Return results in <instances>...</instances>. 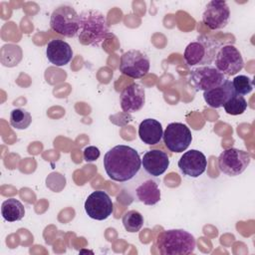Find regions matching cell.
Segmentation results:
<instances>
[{
    "instance_id": "ffe728a7",
    "label": "cell",
    "mask_w": 255,
    "mask_h": 255,
    "mask_svg": "<svg viewBox=\"0 0 255 255\" xmlns=\"http://www.w3.org/2000/svg\"><path fill=\"white\" fill-rule=\"evenodd\" d=\"M1 214L4 220L15 222L21 220L25 215L24 205L16 198H9L1 204Z\"/></svg>"
},
{
    "instance_id": "277c9868",
    "label": "cell",
    "mask_w": 255,
    "mask_h": 255,
    "mask_svg": "<svg viewBox=\"0 0 255 255\" xmlns=\"http://www.w3.org/2000/svg\"><path fill=\"white\" fill-rule=\"evenodd\" d=\"M220 43L207 35H200L195 41L190 42L183 53L185 63L190 66L210 65L220 49Z\"/></svg>"
},
{
    "instance_id": "4fadbf2b",
    "label": "cell",
    "mask_w": 255,
    "mask_h": 255,
    "mask_svg": "<svg viewBox=\"0 0 255 255\" xmlns=\"http://www.w3.org/2000/svg\"><path fill=\"white\" fill-rule=\"evenodd\" d=\"M207 166L206 156L197 149L185 151L178 160L180 171L190 177H198L201 175Z\"/></svg>"
},
{
    "instance_id": "484cf974",
    "label": "cell",
    "mask_w": 255,
    "mask_h": 255,
    "mask_svg": "<svg viewBox=\"0 0 255 255\" xmlns=\"http://www.w3.org/2000/svg\"><path fill=\"white\" fill-rule=\"evenodd\" d=\"M101 155L100 149L95 145H89L84 149V159L87 162H92L97 160Z\"/></svg>"
},
{
    "instance_id": "7c38bea8",
    "label": "cell",
    "mask_w": 255,
    "mask_h": 255,
    "mask_svg": "<svg viewBox=\"0 0 255 255\" xmlns=\"http://www.w3.org/2000/svg\"><path fill=\"white\" fill-rule=\"evenodd\" d=\"M230 18V9L223 0H212L207 3L203 13L202 22L211 30L224 28Z\"/></svg>"
},
{
    "instance_id": "2e32d148",
    "label": "cell",
    "mask_w": 255,
    "mask_h": 255,
    "mask_svg": "<svg viewBox=\"0 0 255 255\" xmlns=\"http://www.w3.org/2000/svg\"><path fill=\"white\" fill-rule=\"evenodd\" d=\"M48 60L55 66L67 65L73 58V50L69 43L61 39L51 40L46 48Z\"/></svg>"
},
{
    "instance_id": "ac0fdd59",
    "label": "cell",
    "mask_w": 255,
    "mask_h": 255,
    "mask_svg": "<svg viewBox=\"0 0 255 255\" xmlns=\"http://www.w3.org/2000/svg\"><path fill=\"white\" fill-rule=\"evenodd\" d=\"M163 135L161 124L154 119L143 120L138 127V136L143 143L148 145L156 144Z\"/></svg>"
},
{
    "instance_id": "ba28073f",
    "label": "cell",
    "mask_w": 255,
    "mask_h": 255,
    "mask_svg": "<svg viewBox=\"0 0 255 255\" xmlns=\"http://www.w3.org/2000/svg\"><path fill=\"white\" fill-rule=\"evenodd\" d=\"M150 67L149 58L139 50H129L121 56L120 71L122 74L132 78L140 79L144 77Z\"/></svg>"
},
{
    "instance_id": "cb8c5ba5",
    "label": "cell",
    "mask_w": 255,
    "mask_h": 255,
    "mask_svg": "<svg viewBox=\"0 0 255 255\" xmlns=\"http://www.w3.org/2000/svg\"><path fill=\"white\" fill-rule=\"evenodd\" d=\"M225 112L231 116H238L243 114L247 109V102L243 96L234 94L233 97L224 104Z\"/></svg>"
},
{
    "instance_id": "9a60e30c",
    "label": "cell",
    "mask_w": 255,
    "mask_h": 255,
    "mask_svg": "<svg viewBox=\"0 0 255 255\" xmlns=\"http://www.w3.org/2000/svg\"><path fill=\"white\" fill-rule=\"evenodd\" d=\"M143 169L152 176H159L169 166V157L160 149H150L143 154L141 159Z\"/></svg>"
},
{
    "instance_id": "6da1fadb",
    "label": "cell",
    "mask_w": 255,
    "mask_h": 255,
    "mask_svg": "<svg viewBox=\"0 0 255 255\" xmlns=\"http://www.w3.org/2000/svg\"><path fill=\"white\" fill-rule=\"evenodd\" d=\"M103 162L108 176L119 182L133 178L141 166L138 152L126 144H119L109 149L104 156Z\"/></svg>"
},
{
    "instance_id": "44dd1931",
    "label": "cell",
    "mask_w": 255,
    "mask_h": 255,
    "mask_svg": "<svg viewBox=\"0 0 255 255\" xmlns=\"http://www.w3.org/2000/svg\"><path fill=\"white\" fill-rule=\"evenodd\" d=\"M22 60V50L18 45L7 44L1 48V63L5 67H15Z\"/></svg>"
},
{
    "instance_id": "9c48e42d",
    "label": "cell",
    "mask_w": 255,
    "mask_h": 255,
    "mask_svg": "<svg viewBox=\"0 0 255 255\" xmlns=\"http://www.w3.org/2000/svg\"><path fill=\"white\" fill-rule=\"evenodd\" d=\"M214 67L225 77L233 76L239 73L244 67V61L239 50L233 45L220 47L215 59Z\"/></svg>"
},
{
    "instance_id": "d6986e66",
    "label": "cell",
    "mask_w": 255,
    "mask_h": 255,
    "mask_svg": "<svg viewBox=\"0 0 255 255\" xmlns=\"http://www.w3.org/2000/svg\"><path fill=\"white\" fill-rule=\"evenodd\" d=\"M135 193L137 199L145 205H154L160 200V189L152 179H147L140 183L136 187Z\"/></svg>"
},
{
    "instance_id": "e0dca14e",
    "label": "cell",
    "mask_w": 255,
    "mask_h": 255,
    "mask_svg": "<svg viewBox=\"0 0 255 255\" xmlns=\"http://www.w3.org/2000/svg\"><path fill=\"white\" fill-rule=\"evenodd\" d=\"M235 94L232 82L226 79L220 86L211 90L203 92V99L205 103L211 108H221L228 102Z\"/></svg>"
},
{
    "instance_id": "7a4b0ae2",
    "label": "cell",
    "mask_w": 255,
    "mask_h": 255,
    "mask_svg": "<svg viewBox=\"0 0 255 255\" xmlns=\"http://www.w3.org/2000/svg\"><path fill=\"white\" fill-rule=\"evenodd\" d=\"M78 40L82 45L99 47L111 35L105 14L96 9L84 10L79 14Z\"/></svg>"
},
{
    "instance_id": "3957f363",
    "label": "cell",
    "mask_w": 255,
    "mask_h": 255,
    "mask_svg": "<svg viewBox=\"0 0 255 255\" xmlns=\"http://www.w3.org/2000/svg\"><path fill=\"white\" fill-rule=\"evenodd\" d=\"M194 236L183 229H169L160 232L155 247L161 255H187L194 252Z\"/></svg>"
},
{
    "instance_id": "7402d4cb",
    "label": "cell",
    "mask_w": 255,
    "mask_h": 255,
    "mask_svg": "<svg viewBox=\"0 0 255 255\" xmlns=\"http://www.w3.org/2000/svg\"><path fill=\"white\" fill-rule=\"evenodd\" d=\"M10 125L16 129H25L32 123V117L24 109H14L10 113Z\"/></svg>"
},
{
    "instance_id": "5b68a950",
    "label": "cell",
    "mask_w": 255,
    "mask_h": 255,
    "mask_svg": "<svg viewBox=\"0 0 255 255\" xmlns=\"http://www.w3.org/2000/svg\"><path fill=\"white\" fill-rule=\"evenodd\" d=\"M79 14L70 5H60L54 9L50 18L51 29L68 38L75 37L79 32Z\"/></svg>"
},
{
    "instance_id": "30bf717a",
    "label": "cell",
    "mask_w": 255,
    "mask_h": 255,
    "mask_svg": "<svg viewBox=\"0 0 255 255\" xmlns=\"http://www.w3.org/2000/svg\"><path fill=\"white\" fill-rule=\"evenodd\" d=\"M163 143L172 152L184 151L192 140L189 128L182 123H171L163 131Z\"/></svg>"
},
{
    "instance_id": "8992f818",
    "label": "cell",
    "mask_w": 255,
    "mask_h": 255,
    "mask_svg": "<svg viewBox=\"0 0 255 255\" xmlns=\"http://www.w3.org/2000/svg\"><path fill=\"white\" fill-rule=\"evenodd\" d=\"M250 154L242 149L229 147L218 156V167L221 172L229 176L241 174L250 163Z\"/></svg>"
},
{
    "instance_id": "8fae6325",
    "label": "cell",
    "mask_w": 255,
    "mask_h": 255,
    "mask_svg": "<svg viewBox=\"0 0 255 255\" xmlns=\"http://www.w3.org/2000/svg\"><path fill=\"white\" fill-rule=\"evenodd\" d=\"M85 211L88 216L95 220H105L114 211V204L109 194L103 190L92 192L85 201Z\"/></svg>"
},
{
    "instance_id": "5bb4252c",
    "label": "cell",
    "mask_w": 255,
    "mask_h": 255,
    "mask_svg": "<svg viewBox=\"0 0 255 255\" xmlns=\"http://www.w3.org/2000/svg\"><path fill=\"white\" fill-rule=\"evenodd\" d=\"M145 103L144 88L139 84L132 83L125 88L120 96L121 108L125 113L131 114L139 111Z\"/></svg>"
},
{
    "instance_id": "d4e9b609",
    "label": "cell",
    "mask_w": 255,
    "mask_h": 255,
    "mask_svg": "<svg viewBox=\"0 0 255 255\" xmlns=\"http://www.w3.org/2000/svg\"><path fill=\"white\" fill-rule=\"evenodd\" d=\"M232 86L234 89L235 94L237 95H247L252 92L253 90V82L252 80L245 76V75H239L236 76L232 81Z\"/></svg>"
},
{
    "instance_id": "52a82bcc",
    "label": "cell",
    "mask_w": 255,
    "mask_h": 255,
    "mask_svg": "<svg viewBox=\"0 0 255 255\" xmlns=\"http://www.w3.org/2000/svg\"><path fill=\"white\" fill-rule=\"evenodd\" d=\"M227 78L214 66L206 65L192 69L189 73V84L195 91H208L220 86Z\"/></svg>"
},
{
    "instance_id": "603a6c76",
    "label": "cell",
    "mask_w": 255,
    "mask_h": 255,
    "mask_svg": "<svg viewBox=\"0 0 255 255\" xmlns=\"http://www.w3.org/2000/svg\"><path fill=\"white\" fill-rule=\"evenodd\" d=\"M123 225L129 233H135L143 225V217L137 210H128L123 216Z\"/></svg>"
}]
</instances>
